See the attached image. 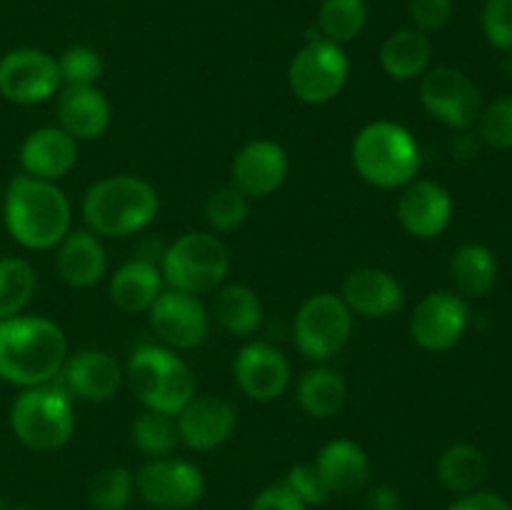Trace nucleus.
Listing matches in <instances>:
<instances>
[{"label":"nucleus","instance_id":"nucleus-1","mask_svg":"<svg viewBox=\"0 0 512 510\" xmlns=\"http://www.w3.org/2000/svg\"><path fill=\"white\" fill-rule=\"evenodd\" d=\"M68 358V340L58 323L40 315L0 320V378L18 388L53 383Z\"/></svg>","mask_w":512,"mask_h":510},{"label":"nucleus","instance_id":"nucleus-2","mask_svg":"<svg viewBox=\"0 0 512 510\" xmlns=\"http://www.w3.org/2000/svg\"><path fill=\"white\" fill-rule=\"evenodd\" d=\"M3 218L15 243L28 250H50L70 233L73 210L58 185L23 173L8 183Z\"/></svg>","mask_w":512,"mask_h":510},{"label":"nucleus","instance_id":"nucleus-3","mask_svg":"<svg viewBox=\"0 0 512 510\" xmlns=\"http://www.w3.org/2000/svg\"><path fill=\"white\" fill-rule=\"evenodd\" d=\"M158 190L138 175H108L88 188L83 218L98 238H128L158 218Z\"/></svg>","mask_w":512,"mask_h":510},{"label":"nucleus","instance_id":"nucleus-4","mask_svg":"<svg viewBox=\"0 0 512 510\" xmlns=\"http://www.w3.org/2000/svg\"><path fill=\"white\" fill-rule=\"evenodd\" d=\"M350 158L355 173L380 190L405 188L420 170V148L413 133L390 120L365 125L355 135Z\"/></svg>","mask_w":512,"mask_h":510},{"label":"nucleus","instance_id":"nucleus-5","mask_svg":"<svg viewBox=\"0 0 512 510\" xmlns=\"http://www.w3.org/2000/svg\"><path fill=\"white\" fill-rule=\"evenodd\" d=\"M125 378L145 408L173 418L195 398V375L190 365L163 345H140L133 350Z\"/></svg>","mask_w":512,"mask_h":510},{"label":"nucleus","instance_id":"nucleus-6","mask_svg":"<svg viewBox=\"0 0 512 510\" xmlns=\"http://www.w3.org/2000/svg\"><path fill=\"white\" fill-rule=\"evenodd\" d=\"M10 425L25 448L35 453H55L73 438V398L58 383L23 388L10 408Z\"/></svg>","mask_w":512,"mask_h":510},{"label":"nucleus","instance_id":"nucleus-7","mask_svg":"<svg viewBox=\"0 0 512 510\" xmlns=\"http://www.w3.org/2000/svg\"><path fill=\"white\" fill-rule=\"evenodd\" d=\"M160 273L168 288L190 295L215 293L230 273V253L213 233L180 235L160 255Z\"/></svg>","mask_w":512,"mask_h":510},{"label":"nucleus","instance_id":"nucleus-8","mask_svg":"<svg viewBox=\"0 0 512 510\" xmlns=\"http://www.w3.org/2000/svg\"><path fill=\"white\" fill-rule=\"evenodd\" d=\"M350 75V60L343 45L330 40L310 38L295 53L288 68V85L298 100L308 105H323L338 98Z\"/></svg>","mask_w":512,"mask_h":510},{"label":"nucleus","instance_id":"nucleus-9","mask_svg":"<svg viewBox=\"0 0 512 510\" xmlns=\"http://www.w3.org/2000/svg\"><path fill=\"white\" fill-rule=\"evenodd\" d=\"M353 335V313L340 295H310L293 320V338L308 360H330Z\"/></svg>","mask_w":512,"mask_h":510},{"label":"nucleus","instance_id":"nucleus-10","mask_svg":"<svg viewBox=\"0 0 512 510\" xmlns=\"http://www.w3.org/2000/svg\"><path fill=\"white\" fill-rule=\"evenodd\" d=\"M420 103L443 125L465 130L478 123V115L483 110V95H480L475 80L463 70L438 65L420 78Z\"/></svg>","mask_w":512,"mask_h":510},{"label":"nucleus","instance_id":"nucleus-11","mask_svg":"<svg viewBox=\"0 0 512 510\" xmlns=\"http://www.w3.org/2000/svg\"><path fill=\"white\" fill-rule=\"evenodd\" d=\"M135 490L155 510H190L205 495L198 465L180 458H153L135 475Z\"/></svg>","mask_w":512,"mask_h":510},{"label":"nucleus","instance_id":"nucleus-12","mask_svg":"<svg viewBox=\"0 0 512 510\" xmlns=\"http://www.w3.org/2000/svg\"><path fill=\"white\" fill-rule=\"evenodd\" d=\"M58 60L38 48H15L0 58V95L15 105H40L60 93Z\"/></svg>","mask_w":512,"mask_h":510},{"label":"nucleus","instance_id":"nucleus-13","mask_svg":"<svg viewBox=\"0 0 512 510\" xmlns=\"http://www.w3.org/2000/svg\"><path fill=\"white\" fill-rule=\"evenodd\" d=\"M148 320L160 343L170 350H193L210 335V315L198 295L163 290L148 310Z\"/></svg>","mask_w":512,"mask_h":510},{"label":"nucleus","instance_id":"nucleus-14","mask_svg":"<svg viewBox=\"0 0 512 510\" xmlns=\"http://www.w3.org/2000/svg\"><path fill=\"white\" fill-rule=\"evenodd\" d=\"M470 323V308L460 295L438 290L425 295L410 318V335L430 353H445L463 340Z\"/></svg>","mask_w":512,"mask_h":510},{"label":"nucleus","instance_id":"nucleus-15","mask_svg":"<svg viewBox=\"0 0 512 510\" xmlns=\"http://www.w3.org/2000/svg\"><path fill=\"white\" fill-rule=\"evenodd\" d=\"M180 443L188 445L190 450L208 453V450L220 448L228 443L230 435L238 428V408L228 398L220 395H195L178 415Z\"/></svg>","mask_w":512,"mask_h":510},{"label":"nucleus","instance_id":"nucleus-16","mask_svg":"<svg viewBox=\"0 0 512 510\" xmlns=\"http://www.w3.org/2000/svg\"><path fill=\"white\" fill-rule=\"evenodd\" d=\"M233 375L243 395L258 403L278 400L290 385V360L270 343H248L235 355Z\"/></svg>","mask_w":512,"mask_h":510},{"label":"nucleus","instance_id":"nucleus-17","mask_svg":"<svg viewBox=\"0 0 512 510\" xmlns=\"http://www.w3.org/2000/svg\"><path fill=\"white\" fill-rule=\"evenodd\" d=\"M290 173V158L275 140H253L233 160V185L248 198L278 193Z\"/></svg>","mask_w":512,"mask_h":510},{"label":"nucleus","instance_id":"nucleus-18","mask_svg":"<svg viewBox=\"0 0 512 510\" xmlns=\"http://www.w3.org/2000/svg\"><path fill=\"white\" fill-rule=\"evenodd\" d=\"M60 380L70 398L83 403H105L113 400L123 385V370L113 355L90 348L65 358Z\"/></svg>","mask_w":512,"mask_h":510},{"label":"nucleus","instance_id":"nucleus-19","mask_svg":"<svg viewBox=\"0 0 512 510\" xmlns=\"http://www.w3.org/2000/svg\"><path fill=\"white\" fill-rule=\"evenodd\" d=\"M398 220L413 238H438L453 220V198L435 180H413L398 200Z\"/></svg>","mask_w":512,"mask_h":510},{"label":"nucleus","instance_id":"nucleus-20","mask_svg":"<svg viewBox=\"0 0 512 510\" xmlns=\"http://www.w3.org/2000/svg\"><path fill=\"white\" fill-rule=\"evenodd\" d=\"M340 298L353 315L365 320H383L403 308L405 290L388 270L358 268L345 278Z\"/></svg>","mask_w":512,"mask_h":510},{"label":"nucleus","instance_id":"nucleus-21","mask_svg":"<svg viewBox=\"0 0 512 510\" xmlns=\"http://www.w3.org/2000/svg\"><path fill=\"white\" fill-rule=\"evenodd\" d=\"M78 163V140L60 125L33 130L20 145V165L30 178L58 183Z\"/></svg>","mask_w":512,"mask_h":510},{"label":"nucleus","instance_id":"nucleus-22","mask_svg":"<svg viewBox=\"0 0 512 510\" xmlns=\"http://www.w3.org/2000/svg\"><path fill=\"white\" fill-rule=\"evenodd\" d=\"M55 110H58L60 128L73 135L78 143L100 138L113 120L110 100L95 85H65L58 93Z\"/></svg>","mask_w":512,"mask_h":510},{"label":"nucleus","instance_id":"nucleus-23","mask_svg":"<svg viewBox=\"0 0 512 510\" xmlns=\"http://www.w3.org/2000/svg\"><path fill=\"white\" fill-rule=\"evenodd\" d=\"M55 268L65 285L85 290L98 285L108 273V255L93 230H70L58 243Z\"/></svg>","mask_w":512,"mask_h":510},{"label":"nucleus","instance_id":"nucleus-24","mask_svg":"<svg viewBox=\"0 0 512 510\" xmlns=\"http://www.w3.org/2000/svg\"><path fill=\"white\" fill-rule=\"evenodd\" d=\"M315 468L323 475L333 498L335 495L345 498V495L360 493L370 483V475H373V465H370V458L363 450V445L348 438L325 443L320 448L318 458H315Z\"/></svg>","mask_w":512,"mask_h":510},{"label":"nucleus","instance_id":"nucleus-25","mask_svg":"<svg viewBox=\"0 0 512 510\" xmlns=\"http://www.w3.org/2000/svg\"><path fill=\"white\" fill-rule=\"evenodd\" d=\"M163 273L155 260L135 255L120 265L110 278V300L123 313H148L150 305L163 293Z\"/></svg>","mask_w":512,"mask_h":510},{"label":"nucleus","instance_id":"nucleus-26","mask_svg":"<svg viewBox=\"0 0 512 510\" xmlns=\"http://www.w3.org/2000/svg\"><path fill=\"white\" fill-rule=\"evenodd\" d=\"M430 60H433V43L428 35L415 28L395 30L380 48V65L385 75L398 83L423 78L430 70Z\"/></svg>","mask_w":512,"mask_h":510},{"label":"nucleus","instance_id":"nucleus-27","mask_svg":"<svg viewBox=\"0 0 512 510\" xmlns=\"http://www.w3.org/2000/svg\"><path fill=\"white\" fill-rule=\"evenodd\" d=\"M213 318L225 333L248 338L263 323V303L250 285L230 283L215 290Z\"/></svg>","mask_w":512,"mask_h":510},{"label":"nucleus","instance_id":"nucleus-28","mask_svg":"<svg viewBox=\"0 0 512 510\" xmlns=\"http://www.w3.org/2000/svg\"><path fill=\"white\" fill-rule=\"evenodd\" d=\"M450 278L455 288L470 298H483L498 283V260L485 245L468 243L458 248L450 260Z\"/></svg>","mask_w":512,"mask_h":510},{"label":"nucleus","instance_id":"nucleus-29","mask_svg":"<svg viewBox=\"0 0 512 510\" xmlns=\"http://www.w3.org/2000/svg\"><path fill=\"white\" fill-rule=\"evenodd\" d=\"M345 400H348V385L338 370L313 368L300 378L298 403L310 418H335L345 408Z\"/></svg>","mask_w":512,"mask_h":510},{"label":"nucleus","instance_id":"nucleus-30","mask_svg":"<svg viewBox=\"0 0 512 510\" xmlns=\"http://www.w3.org/2000/svg\"><path fill=\"white\" fill-rule=\"evenodd\" d=\"M488 473L483 450L470 443H455L443 450L438 460V480L445 490L455 495H465L478 490Z\"/></svg>","mask_w":512,"mask_h":510},{"label":"nucleus","instance_id":"nucleus-31","mask_svg":"<svg viewBox=\"0 0 512 510\" xmlns=\"http://www.w3.org/2000/svg\"><path fill=\"white\" fill-rule=\"evenodd\" d=\"M368 23V5L365 0H323L318 10L320 38L330 43H350L363 33Z\"/></svg>","mask_w":512,"mask_h":510},{"label":"nucleus","instance_id":"nucleus-32","mask_svg":"<svg viewBox=\"0 0 512 510\" xmlns=\"http://www.w3.org/2000/svg\"><path fill=\"white\" fill-rule=\"evenodd\" d=\"M35 270L28 260L5 255L0 258V320L15 318L35 295Z\"/></svg>","mask_w":512,"mask_h":510},{"label":"nucleus","instance_id":"nucleus-33","mask_svg":"<svg viewBox=\"0 0 512 510\" xmlns=\"http://www.w3.org/2000/svg\"><path fill=\"white\" fill-rule=\"evenodd\" d=\"M133 445L143 455L153 458H168L173 450L178 448L180 435L178 425H175L173 415L158 413V410H148L140 413L133 423Z\"/></svg>","mask_w":512,"mask_h":510},{"label":"nucleus","instance_id":"nucleus-34","mask_svg":"<svg viewBox=\"0 0 512 510\" xmlns=\"http://www.w3.org/2000/svg\"><path fill=\"white\" fill-rule=\"evenodd\" d=\"M135 475L123 465L100 470L90 483V503L95 510H125L133 500Z\"/></svg>","mask_w":512,"mask_h":510},{"label":"nucleus","instance_id":"nucleus-35","mask_svg":"<svg viewBox=\"0 0 512 510\" xmlns=\"http://www.w3.org/2000/svg\"><path fill=\"white\" fill-rule=\"evenodd\" d=\"M250 198L240 193L235 185L218 188L205 203V220L218 233H233L248 220Z\"/></svg>","mask_w":512,"mask_h":510},{"label":"nucleus","instance_id":"nucleus-36","mask_svg":"<svg viewBox=\"0 0 512 510\" xmlns=\"http://www.w3.org/2000/svg\"><path fill=\"white\" fill-rule=\"evenodd\" d=\"M60 83L65 85H95L103 75V58L88 45H70L58 55Z\"/></svg>","mask_w":512,"mask_h":510},{"label":"nucleus","instance_id":"nucleus-37","mask_svg":"<svg viewBox=\"0 0 512 510\" xmlns=\"http://www.w3.org/2000/svg\"><path fill=\"white\" fill-rule=\"evenodd\" d=\"M478 135L495 150L512 148V95L493 100L478 115Z\"/></svg>","mask_w":512,"mask_h":510},{"label":"nucleus","instance_id":"nucleus-38","mask_svg":"<svg viewBox=\"0 0 512 510\" xmlns=\"http://www.w3.org/2000/svg\"><path fill=\"white\" fill-rule=\"evenodd\" d=\"M305 505H325L328 500H333V493L325 485L323 475L318 473L315 463H298L288 470L283 480Z\"/></svg>","mask_w":512,"mask_h":510},{"label":"nucleus","instance_id":"nucleus-39","mask_svg":"<svg viewBox=\"0 0 512 510\" xmlns=\"http://www.w3.org/2000/svg\"><path fill=\"white\" fill-rule=\"evenodd\" d=\"M483 33L498 50H512V0H488L483 8Z\"/></svg>","mask_w":512,"mask_h":510},{"label":"nucleus","instance_id":"nucleus-40","mask_svg":"<svg viewBox=\"0 0 512 510\" xmlns=\"http://www.w3.org/2000/svg\"><path fill=\"white\" fill-rule=\"evenodd\" d=\"M453 0H410L408 15L415 30L430 35L443 30L453 18Z\"/></svg>","mask_w":512,"mask_h":510},{"label":"nucleus","instance_id":"nucleus-41","mask_svg":"<svg viewBox=\"0 0 512 510\" xmlns=\"http://www.w3.org/2000/svg\"><path fill=\"white\" fill-rule=\"evenodd\" d=\"M250 510H308V505L280 480V483L265 485L250 503Z\"/></svg>","mask_w":512,"mask_h":510},{"label":"nucleus","instance_id":"nucleus-42","mask_svg":"<svg viewBox=\"0 0 512 510\" xmlns=\"http://www.w3.org/2000/svg\"><path fill=\"white\" fill-rule=\"evenodd\" d=\"M448 510H512V505L503 495L490 493V490H473V493L460 495Z\"/></svg>","mask_w":512,"mask_h":510},{"label":"nucleus","instance_id":"nucleus-43","mask_svg":"<svg viewBox=\"0 0 512 510\" xmlns=\"http://www.w3.org/2000/svg\"><path fill=\"white\" fill-rule=\"evenodd\" d=\"M365 510H403V498L393 485H375L365 495Z\"/></svg>","mask_w":512,"mask_h":510},{"label":"nucleus","instance_id":"nucleus-44","mask_svg":"<svg viewBox=\"0 0 512 510\" xmlns=\"http://www.w3.org/2000/svg\"><path fill=\"white\" fill-rule=\"evenodd\" d=\"M13 510H33V508H25V505H20V508H13Z\"/></svg>","mask_w":512,"mask_h":510},{"label":"nucleus","instance_id":"nucleus-45","mask_svg":"<svg viewBox=\"0 0 512 510\" xmlns=\"http://www.w3.org/2000/svg\"><path fill=\"white\" fill-rule=\"evenodd\" d=\"M0 510H5V505H3V500H0Z\"/></svg>","mask_w":512,"mask_h":510}]
</instances>
